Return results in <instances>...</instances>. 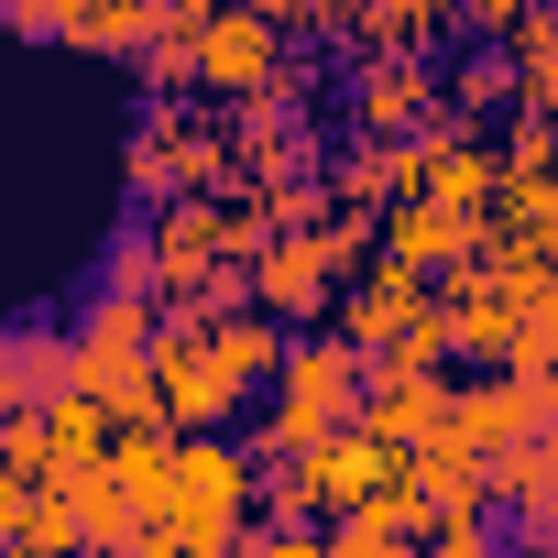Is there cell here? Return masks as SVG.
<instances>
[{"label": "cell", "mask_w": 558, "mask_h": 558, "mask_svg": "<svg viewBox=\"0 0 558 558\" xmlns=\"http://www.w3.org/2000/svg\"><path fill=\"white\" fill-rule=\"evenodd\" d=\"M165 471H175V438H110V460H99V482H110L143 525L165 514Z\"/></svg>", "instance_id": "cell-20"}, {"label": "cell", "mask_w": 558, "mask_h": 558, "mask_svg": "<svg viewBox=\"0 0 558 558\" xmlns=\"http://www.w3.org/2000/svg\"><path fill=\"white\" fill-rule=\"evenodd\" d=\"M132 558H197V547H186V536H165V525H143V547H132Z\"/></svg>", "instance_id": "cell-31"}, {"label": "cell", "mask_w": 558, "mask_h": 558, "mask_svg": "<svg viewBox=\"0 0 558 558\" xmlns=\"http://www.w3.org/2000/svg\"><path fill=\"white\" fill-rule=\"evenodd\" d=\"M45 438H56V471H99L110 460V405H88V395H66V405H45Z\"/></svg>", "instance_id": "cell-22"}, {"label": "cell", "mask_w": 558, "mask_h": 558, "mask_svg": "<svg viewBox=\"0 0 558 558\" xmlns=\"http://www.w3.org/2000/svg\"><path fill=\"white\" fill-rule=\"evenodd\" d=\"M438 110V66L416 56H351L340 66V132L351 143H416Z\"/></svg>", "instance_id": "cell-3"}, {"label": "cell", "mask_w": 558, "mask_h": 558, "mask_svg": "<svg viewBox=\"0 0 558 558\" xmlns=\"http://www.w3.org/2000/svg\"><path fill=\"white\" fill-rule=\"evenodd\" d=\"M165 536H186L197 558H230L252 536V460L241 438H175V471H165Z\"/></svg>", "instance_id": "cell-2"}, {"label": "cell", "mask_w": 558, "mask_h": 558, "mask_svg": "<svg viewBox=\"0 0 558 558\" xmlns=\"http://www.w3.org/2000/svg\"><path fill=\"white\" fill-rule=\"evenodd\" d=\"M88 23V0H0V34H23V45H77Z\"/></svg>", "instance_id": "cell-25"}, {"label": "cell", "mask_w": 558, "mask_h": 558, "mask_svg": "<svg viewBox=\"0 0 558 558\" xmlns=\"http://www.w3.org/2000/svg\"><path fill=\"white\" fill-rule=\"evenodd\" d=\"M88 296L165 307V274H154V230H143V219H121V230H110V252H99V286H88Z\"/></svg>", "instance_id": "cell-21"}, {"label": "cell", "mask_w": 558, "mask_h": 558, "mask_svg": "<svg viewBox=\"0 0 558 558\" xmlns=\"http://www.w3.org/2000/svg\"><path fill=\"white\" fill-rule=\"evenodd\" d=\"M241 558H329L318 536H241Z\"/></svg>", "instance_id": "cell-29"}, {"label": "cell", "mask_w": 558, "mask_h": 558, "mask_svg": "<svg viewBox=\"0 0 558 558\" xmlns=\"http://www.w3.org/2000/svg\"><path fill=\"white\" fill-rule=\"evenodd\" d=\"M0 493H56V438H45V416L0 427Z\"/></svg>", "instance_id": "cell-24"}, {"label": "cell", "mask_w": 558, "mask_h": 558, "mask_svg": "<svg viewBox=\"0 0 558 558\" xmlns=\"http://www.w3.org/2000/svg\"><path fill=\"white\" fill-rule=\"evenodd\" d=\"M121 186H132V219L175 208V197H230V143H219V110L197 99H143L132 110V143H121Z\"/></svg>", "instance_id": "cell-1"}, {"label": "cell", "mask_w": 558, "mask_h": 558, "mask_svg": "<svg viewBox=\"0 0 558 558\" xmlns=\"http://www.w3.org/2000/svg\"><path fill=\"white\" fill-rule=\"evenodd\" d=\"M34 416V395H23V373H12V340H0V427H23Z\"/></svg>", "instance_id": "cell-28"}, {"label": "cell", "mask_w": 558, "mask_h": 558, "mask_svg": "<svg viewBox=\"0 0 558 558\" xmlns=\"http://www.w3.org/2000/svg\"><path fill=\"white\" fill-rule=\"evenodd\" d=\"M416 307H427V286L416 274H395V263H373L362 286H340V307H329V340L351 351V362H384L405 329H416Z\"/></svg>", "instance_id": "cell-10"}, {"label": "cell", "mask_w": 558, "mask_h": 558, "mask_svg": "<svg viewBox=\"0 0 558 558\" xmlns=\"http://www.w3.org/2000/svg\"><path fill=\"white\" fill-rule=\"evenodd\" d=\"M274 77H286L274 23L263 12H208V34H197V99L208 110H241V99H274Z\"/></svg>", "instance_id": "cell-5"}, {"label": "cell", "mask_w": 558, "mask_h": 558, "mask_svg": "<svg viewBox=\"0 0 558 558\" xmlns=\"http://www.w3.org/2000/svg\"><path fill=\"white\" fill-rule=\"evenodd\" d=\"M197 340H208V362H219V384H230V395L274 384V362L296 351V329H274L263 307H241V318H219V329H197Z\"/></svg>", "instance_id": "cell-17"}, {"label": "cell", "mask_w": 558, "mask_h": 558, "mask_svg": "<svg viewBox=\"0 0 558 558\" xmlns=\"http://www.w3.org/2000/svg\"><path fill=\"white\" fill-rule=\"evenodd\" d=\"M318 547H329V558H395V536H384V525H362V514H340Z\"/></svg>", "instance_id": "cell-27"}, {"label": "cell", "mask_w": 558, "mask_h": 558, "mask_svg": "<svg viewBox=\"0 0 558 558\" xmlns=\"http://www.w3.org/2000/svg\"><path fill=\"white\" fill-rule=\"evenodd\" d=\"M252 307H263L274 329H296V318H318V329H329L340 274H329L318 230H286V241H263V252H252Z\"/></svg>", "instance_id": "cell-9"}, {"label": "cell", "mask_w": 558, "mask_h": 558, "mask_svg": "<svg viewBox=\"0 0 558 558\" xmlns=\"http://www.w3.org/2000/svg\"><path fill=\"white\" fill-rule=\"evenodd\" d=\"M143 230H154V274H165V296H186L197 274L230 263V241H219V197H175V208H154Z\"/></svg>", "instance_id": "cell-14"}, {"label": "cell", "mask_w": 558, "mask_h": 558, "mask_svg": "<svg viewBox=\"0 0 558 558\" xmlns=\"http://www.w3.org/2000/svg\"><path fill=\"white\" fill-rule=\"evenodd\" d=\"M449 45V12H427V0H373V12H351V45H340V66L351 56H438Z\"/></svg>", "instance_id": "cell-16"}, {"label": "cell", "mask_w": 558, "mask_h": 558, "mask_svg": "<svg viewBox=\"0 0 558 558\" xmlns=\"http://www.w3.org/2000/svg\"><path fill=\"white\" fill-rule=\"evenodd\" d=\"M416 558H504V525H493V514H471V525H427Z\"/></svg>", "instance_id": "cell-26"}, {"label": "cell", "mask_w": 558, "mask_h": 558, "mask_svg": "<svg viewBox=\"0 0 558 558\" xmlns=\"http://www.w3.org/2000/svg\"><path fill=\"white\" fill-rule=\"evenodd\" d=\"M56 514H66V536H77V558H132L143 547V514L99 482V471H56V493H45Z\"/></svg>", "instance_id": "cell-15"}, {"label": "cell", "mask_w": 558, "mask_h": 558, "mask_svg": "<svg viewBox=\"0 0 558 558\" xmlns=\"http://www.w3.org/2000/svg\"><path fill=\"white\" fill-rule=\"evenodd\" d=\"M427 296L449 307V340H460V362H482V373H504V351H514V329L536 318V296H514L504 274H482V263H460V274H438Z\"/></svg>", "instance_id": "cell-7"}, {"label": "cell", "mask_w": 558, "mask_h": 558, "mask_svg": "<svg viewBox=\"0 0 558 558\" xmlns=\"http://www.w3.org/2000/svg\"><path fill=\"white\" fill-rule=\"evenodd\" d=\"M197 34H208V0H154V45L132 56V88L143 99H197Z\"/></svg>", "instance_id": "cell-13"}, {"label": "cell", "mask_w": 558, "mask_h": 558, "mask_svg": "<svg viewBox=\"0 0 558 558\" xmlns=\"http://www.w3.org/2000/svg\"><path fill=\"white\" fill-rule=\"evenodd\" d=\"M514 558H558V547H514Z\"/></svg>", "instance_id": "cell-32"}, {"label": "cell", "mask_w": 558, "mask_h": 558, "mask_svg": "<svg viewBox=\"0 0 558 558\" xmlns=\"http://www.w3.org/2000/svg\"><path fill=\"white\" fill-rule=\"evenodd\" d=\"M154 395H165V427H175V438H219V427L241 416V395L219 384L208 340H197V329H175V318L154 329Z\"/></svg>", "instance_id": "cell-6"}, {"label": "cell", "mask_w": 558, "mask_h": 558, "mask_svg": "<svg viewBox=\"0 0 558 558\" xmlns=\"http://www.w3.org/2000/svg\"><path fill=\"white\" fill-rule=\"evenodd\" d=\"M23 514H34V493H0V558L23 547Z\"/></svg>", "instance_id": "cell-30"}, {"label": "cell", "mask_w": 558, "mask_h": 558, "mask_svg": "<svg viewBox=\"0 0 558 558\" xmlns=\"http://www.w3.org/2000/svg\"><path fill=\"white\" fill-rule=\"evenodd\" d=\"M143 45H154V0H88L77 56H143Z\"/></svg>", "instance_id": "cell-23"}, {"label": "cell", "mask_w": 558, "mask_h": 558, "mask_svg": "<svg viewBox=\"0 0 558 558\" xmlns=\"http://www.w3.org/2000/svg\"><path fill=\"white\" fill-rule=\"evenodd\" d=\"M373 241H384L395 274H416V286H438V274H460V263L482 252V230L449 219V208H427V197H395V208L373 219Z\"/></svg>", "instance_id": "cell-11"}, {"label": "cell", "mask_w": 558, "mask_h": 558, "mask_svg": "<svg viewBox=\"0 0 558 558\" xmlns=\"http://www.w3.org/2000/svg\"><path fill=\"white\" fill-rule=\"evenodd\" d=\"M296 471H307V504L340 525L351 504H373V493H395V482H405V449H373V438H329V449H307Z\"/></svg>", "instance_id": "cell-12"}, {"label": "cell", "mask_w": 558, "mask_h": 558, "mask_svg": "<svg viewBox=\"0 0 558 558\" xmlns=\"http://www.w3.org/2000/svg\"><path fill=\"white\" fill-rule=\"evenodd\" d=\"M154 329H165V307L88 296V307L66 318V340H77V395H88V405H110L121 384H143V373H154Z\"/></svg>", "instance_id": "cell-4"}, {"label": "cell", "mask_w": 558, "mask_h": 558, "mask_svg": "<svg viewBox=\"0 0 558 558\" xmlns=\"http://www.w3.org/2000/svg\"><path fill=\"white\" fill-rule=\"evenodd\" d=\"M438 416H449V373H395V362H362V416H351V438H373V449H427L438 438Z\"/></svg>", "instance_id": "cell-8"}, {"label": "cell", "mask_w": 558, "mask_h": 558, "mask_svg": "<svg viewBox=\"0 0 558 558\" xmlns=\"http://www.w3.org/2000/svg\"><path fill=\"white\" fill-rule=\"evenodd\" d=\"M0 340H12V373H23L34 416L77 395V340H66V318H23V329H0Z\"/></svg>", "instance_id": "cell-18"}, {"label": "cell", "mask_w": 558, "mask_h": 558, "mask_svg": "<svg viewBox=\"0 0 558 558\" xmlns=\"http://www.w3.org/2000/svg\"><path fill=\"white\" fill-rule=\"evenodd\" d=\"M504 77H514V110H536V121L558 110V12H525V34L504 45ZM514 110H504V121H514Z\"/></svg>", "instance_id": "cell-19"}]
</instances>
